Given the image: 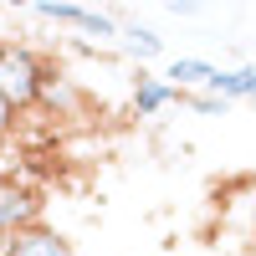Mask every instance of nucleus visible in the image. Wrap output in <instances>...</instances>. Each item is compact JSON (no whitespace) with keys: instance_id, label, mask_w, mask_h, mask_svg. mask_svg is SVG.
<instances>
[{"instance_id":"423d86ee","label":"nucleus","mask_w":256,"mask_h":256,"mask_svg":"<svg viewBox=\"0 0 256 256\" xmlns=\"http://www.w3.org/2000/svg\"><path fill=\"white\" fill-rule=\"evenodd\" d=\"M174 98H180V92L169 88L164 77H148V72L138 67V82H134V113H138V118H154V113L169 108Z\"/></svg>"},{"instance_id":"f8f14e48","label":"nucleus","mask_w":256,"mask_h":256,"mask_svg":"<svg viewBox=\"0 0 256 256\" xmlns=\"http://www.w3.org/2000/svg\"><path fill=\"white\" fill-rule=\"evenodd\" d=\"M16 134V113L6 108V98H0V138H10Z\"/></svg>"},{"instance_id":"0eeeda50","label":"nucleus","mask_w":256,"mask_h":256,"mask_svg":"<svg viewBox=\"0 0 256 256\" xmlns=\"http://www.w3.org/2000/svg\"><path fill=\"white\" fill-rule=\"evenodd\" d=\"M118 41H123V52L138 62H154V56H164V36L154 31V26H138V20H128V26H118Z\"/></svg>"},{"instance_id":"f03ea898","label":"nucleus","mask_w":256,"mask_h":256,"mask_svg":"<svg viewBox=\"0 0 256 256\" xmlns=\"http://www.w3.org/2000/svg\"><path fill=\"white\" fill-rule=\"evenodd\" d=\"M31 16L36 20H56V26H77V31L98 36V41H113L118 36V20L108 10H88V6H72V0H36Z\"/></svg>"},{"instance_id":"9b49d317","label":"nucleus","mask_w":256,"mask_h":256,"mask_svg":"<svg viewBox=\"0 0 256 256\" xmlns=\"http://www.w3.org/2000/svg\"><path fill=\"white\" fill-rule=\"evenodd\" d=\"M164 10L174 16V20H190V16H200V6H195V0H169Z\"/></svg>"},{"instance_id":"9d476101","label":"nucleus","mask_w":256,"mask_h":256,"mask_svg":"<svg viewBox=\"0 0 256 256\" xmlns=\"http://www.w3.org/2000/svg\"><path fill=\"white\" fill-rule=\"evenodd\" d=\"M190 108L205 113V118H220V113H226V102H220V98H210V92H195V98H190Z\"/></svg>"},{"instance_id":"ddd939ff","label":"nucleus","mask_w":256,"mask_h":256,"mask_svg":"<svg viewBox=\"0 0 256 256\" xmlns=\"http://www.w3.org/2000/svg\"><path fill=\"white\" fill-rule=\"evenodd\" d=\"M0 256H6V236H0Z\"/></svg>"},{"instance_id":"39448f33","label":"nucleus","mask_w":256,"mask_h":256,"mask_svg":"<svg viewBox=\"0 0 256 256\" xmlns=\"http://www.w3.org/2000/svg\"><path fill=\"white\" fill-rule=\"evenodd\" d=\"M200 92H210V98H220V102H236V98H251L256 92V67H251V62H246V67H236V72H210V82H205V88Z\"/></svg>"},{"instance_id":"7ed1b4c3","label":"nucleus","mask_w":256,"mask_h":256,"mask_svg":"<svg viewBox=\"0 0 256 256\" xmlns=\"http://www.w3.org/2000/svg\"><path fill=\"white\" fill-rule=\"evenodd\" d=\"M41 200L31 184H16V180H0V236H16V230H26L41 220Z\"/></svg>"},{"instance_id":"f257e3e1","label":"nucleus","mask_w":256,"mask_h":256,"mask_svg":"<svg viewBox=\"0 0 256 256\" xmlns=\"http://www.w3.org/2000/svg\"><path fill=\"white\" fill-rule=\"evenodd\" d=\"M46 77H52V67L26 46V41H0V98H6L10 113L36 108Z\"/></svg>"},{"instance_id":"6e6552de","label":"nucleus","mask_w":256,"mask_h":256,"mask_svg":"<svg viewBox=\"0 0 256 256\" xmlns=\"http://www.w3.org/2000/svg\"><path fill=\"white\" fill-rule=\"evenodd\" d=\"M210 72H216V67H210V62L205 56H174V62H169V88H205V82H210Z\"/></svg>"},{"instance_id":"20e7f679","label":"nucleus","mask_w":256,"mask_h":256,"mask_svg":"<svg viewBox=\"0 0 256 256\" xmlns=\"http://www.w3.org/2000/svg\"><path fill=\"white\" fill-rule=\"evenodd\" d=\"M6 256H72V246H67L62 230H52L46 220H36L26 230H16V236H6Z\"/></svg>"},{"instance_id":"1a4fd4ad","label":"nucleus","mask_w":256,"mask_h":256,"mask_svg":"<svg viewBox=\"0 0 256 256\" xmlns=\"http://www.w3.org/2000/svg\"><path fill=\"white\" fill-rule=\"evenodd\" d=\"M41 108H52V113H72L77 108V88L67 77H46V88H41Z\"/></svg>"}]
</instances>
